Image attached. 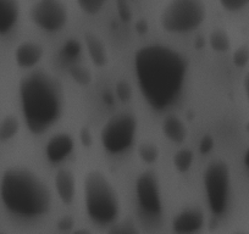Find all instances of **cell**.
<instances>
[{"label": "cell", "instance_id": "obj_2", "mask_svg": "<svg viewBox=\"0 0 249 234\" xmlns=\"http://www.w3.org/2000/svg\"><path fill=\"white\" fill-rule=\"evenodd\" d=\"M20 100L28 130L42 134L61 117L65 94L59 78L37 70L21 80Z\"/></svg>", "mask_w": 249, "mask_h": 234}, {"label": "cell", "instance_id": "obj_29", "mask_svg": "<svg viewBox=\"0 0 249 234\" xmlns=\"http://www.w3.org/2000/svg\"><path fill=\"white\" fill-rule=\"evenodd\" d=\"M213 148H214V138L209 134L204 135L199 142V151L202 154H209Z\"/></svg>", "mask_w": 249, "mask_h": 234}, {"label": "cell", "instance_id": "obj_34", "mask_svg": "<svg viewBox=\"0 0 249 234\" xmlns=\"http://www.w3.org/2000/svg\"><path fill=\"white\" fill-rule=\"evenodd\" d=\"M243 87H244V92H246V95H247V99H248V102H249V72L244 76Z\"/></svg>", "mask_w": 249, "mask_h": 234}, {"label": "cell", "instance_id": "obj_37", "mask_svg": "<svg viewBox=\"0 0 249 234\" xmlns=\"http://www.w3.org/2000/svg\"><path fill=\"white\" fill-rule=\"evenodd\" d=\"M246 131L249 133V121H248V122H247V125H246Z\"/></svg>", "mask_w": 249, "mask_h": 234}, {"label": "cell", "instance_id": "obj_32", "mask_svg": "<svg viewBox=\"0 0 249 234\" xmlns=\"http://www.w3.org/2000/svg\"><path fill=\"white\" fill-rule=\"evenodd\" d=\"M136 31H137L140 34H144L148 32V22L145 20H138L135 25Z\"/></svg>", "mask_w": 249, "mask_h": 234}, {"label": "cell", "instance_id": "obj_28", "mask_svg": "<svg viewBox=\"0 0 249 234\" xmlns=\"http://www.w3.org/2000/svg\"><path fill=\"white\" fill-rule=\"evenodd\" d=\"M221 6L227 11H238L248 5L247 0H221Z\"/></svg>", "mask_w": 249, "mask_h": 234}, {"label": "cell", "instance_id": "obj_23", "mask_svg": "<svg viewBox=\"0 0 249 234\" xmlns=\"http://www.w3.org/2000/svg\"><path fill=\"white\" fill-rule=\"evenodd\" d=\"M232 61L236 67H244L249 63V45L244 44L237 48L232 55Z\"/></svg>", "mask_w": 249, "mask_h": 234}, {"label": "cell", "instance_id": "obj_19", "mask_svg": "<svg viewBox=\"0 0 249 234\" xmlns=\"http://www.w3.org/2000/svg\"><path fill=\"white\" fill-rule=\"evenodd\" d=\"M195 160V155L190 149H181L174 155L172 162H174L175 168L181 173H184L191 168Z\"/></svg>", "mask_w": 249, "mask_h": 234}, {"label": "cell", "instance_id": "obj_9", "mask_svg": "<svg viewBox=\"0 0 249 234\" xmlns=\"http://www.w3.org/2000/svg\"><path fill=\"white\" fill-rule=\"evenodd\" d=\"M136 195L143 214L152 217L160 216L162 211L161 195L159 182L153 172L145 171L140 174L136 181Z\"/></svg>", "mask_w": 249, "mask_h": 234}, {"label": "cell", "instance_id": "obj_27", "mask_svg": "<svg viewBox=\"0 0 249 234\" xmlns=\"http://www.w3.org/2000/svg\"><path fill=\"white\" fill-rule=\"evenodd\" d=\"M116 9H117V15H119L120 20L124 23L131 22L133 17L132 9H131L130 4L127 1H124V0H120L116 1Z\"/></svg>", "mask_w": 249, "mask_h": 234}, {"label": "cell", "instance_id": "obj_17", "mask_svg": "<svg viewBox=\"0 0 249 234\" xmlns=\"http://www.w3.org/2000/svg\"><path fill=\"white\" fill-rule=\"evenodd\" d=\"M209 44L214 51L226 52L231 48V40L222 28H216L209 34Z\"/></svg>", "mask_w": 249, "mask_h": 234}, {"label": "cell", "instance_id": "obj_10", "mask_svg": "<svg viewBox=\"0 0 249 234\" xmlns=\"http://www.w3.org/2000/svg\"><path fill=\"white\" fill-rule=\"evenodd\" d=\"M204 212L198 207H187L177 214L172 221V229L176 234H196L204 227Z\"/></svg>", "mask_w": 249, "mask_h": 234}, {"label": "cell", "instance_id": "obj_3", "mask_svg": "<svg viewBox=\"0 0 249 234\" xmlns=\"http://www.w3.org/2000/svg\"><path fill=\"white\" fill-rule=\"evenodd\" d=\"M0 197L8 211L22 218L43 216L52 205L49 188L37 173L25 167H11L4 172Z\"/></svg>", "mask_w": 249, "mask_h": 234}, {"label": "cell", "instance_id": "obj_15", "mask_svg": "<svg viewBox=\"0 0 249 234\" xmlns=\"http://www.w3.org/2000/svg\"><path fill=\"white\" fill-rule=\"evenodd\" d=\"M20 5L14 0H0V34H6L16 25Z\"/></svg>", "mask_w": 249, "mask_h": 234}, {"label": "cell", "instance_id": "obj_6", "mask_svg": "<svg viewBox=\"0 0 249 234\" xmlns=\"http://www.w3.org/2000/svg\"><path fill=\"white\" fill-rule=\"evenodd\" d=\"M205 195L209 209L215 216H222L226 212L231 189V171L229 165L222 160L209 162L203 176Z\"/></svg>", "mask_w": 249, "mask_h": 234}, {"label": "cell", "instance_id": "obj_5", "mask_svg": "<svg viewBox=\"0 0 249 234\" xmlns=\"http://www.w3.org/2000/svg\"><path fill=\"white\" fill-rule=\"evenodd\" d=\"M207 8L198 0H176L167 4L160 15V25L169 33H187L204 22Z\"/></svg>", "mask_w": 249, "mask_h": 234}, {"label": "cell", "instance_id": "obj_1", "mask_svg": "<svg viewBox=\"0 0 249 234\" xmlns=\"http://www.w3.org/2000/svg\"><path fill=\"white\" fill-rule=\"evenodd\" d=\"M187 71L186 57L166 45H145L135 54L138 87L148 105L157 111H164L176 101Z\"/></svg>", "mask_w": 249, "mask_h": 234}, {"label": "cell", "instance_id": "obj_31", "mask_svg": "<svg viewBox=\"0 0 249 234\" xmlns=\"http://www.w3.org/2000/svg\"><path fill=\"white\" fill-rule=\"evenodd\" d=\"M72 226H73V219L69 216L62 217V218L57 222V228L61 229V231H69V229L72 228Z\"/></svg>", "mask_w": 249, "mask_h": 234}, {"label": "cell", "instance_id": "obj_26", "mask_svg": "<svg viewBox=\"0 0 249 234\" xmlns=\"http://www.w3.org/2000/svg\"><path fill=\"white\" fill-rule=\"evenodd\" d=\"M115 94L117 99L122 102H126L132 98V87L126 81H120L115 85Z\"/></svg>", "mask_w": 249, "mask_h": 234}, {"label": "cell", "instance_id": "obj_30", "mask_svg": "<svg viewBox=\"0 0 249 234\" xmlns=\"http://www.w3.org/2000/svg\"><path fill=\"white\" fill-rule=\"evenodd\" d=\"M80 140H81V143H82L83 147H86V148H89L90 145L93 144L92 133H90L89 128H88L87 126L82 127V130H81V132H80Z\"/></svg>", "mask_w": 249, "mask_h": 234}, {"label": "cell", "instance_id": "obj_25", "mask_svg": "<svg viewBox=\"0 0 249 234\" xmlns=\"http://www.w3.org/2000/svg\"><path fill=\"white\" fill-rule=\"evenodd\" d=\"M77 4L81 8V10L83 13L88 14V15H95L105 5V3L102 1V0H80Z\"/></svg>", "mask_w": 249, "mask_h": 234}, {"label": "cell", "instance_id": "obj_21", "mask_svg": "<svg viewBox=\"0 0 249 234\" xmlns=\"http://www.w3.org/2000/svg\"><path fill=\"white\" fill-rule=\"evenodd\" d=\"M69 75L80 85H88L92 82V73H90V71L87 67H83V66L77 65V64L76 65L73 64V65L69 67Z\"/></svg>", "mask_w": 249, "mask_h": 234}, {"label": "cell", "instance_id": "obj_7", "mask_svg": "<svg viewBox=\"0 0 249 234\" xmlns=\"http://www.w3.org/2000/svg\"><path fill=\"white\" fill-rule=\"evenodd\" d=\"M137 117L131 112H119L103 126L100 140L110 154H121L132 147L137 133Z\"/></svg>", "mask_w": 249, "mask_h": 234}, {"label": "cell", "instance_id": "obj_35", "mask_svg": "<svg viewBox=\"0 0 249 234\" xmlns=\"http://www.w3.org/2000/svg\"><path fill=\"white\" fill-rule=\"evenodd\" d=\"M72 234H92V232L88 231V229L81 228V229H76L75 232H72Z\"/></svg>", "mask_w": 249, "mask_h": 234}, {"label": "cell", "instance_id": "obj_22", "mask_svg": "<svg viewBox=\"0 0 249 234\" xmlns=\"http://www.w3.org/2000/svg\"><path fill=\"white\" fill-rule=\"evenodd\" d=\"M107 234H141V232L132 221L124 219L112 224Z\"/></svg>", "mask_w": 249, "mask_h": 234}, {"label": "cell", "instance_id": "obj_16", "mask_svg": "<svg viewBox=\"0 0 249 234\" xmlns=\"http://www.w3.org/2000/svg\"><path fill=\"white\" fill-rule=\"evenodd\" d=\"M162 133L165 134V137L172 143H176V144H181L186 140L187 134H188V131H187L186 125H184L183 121L177 117L176 115H169V116L162 121L161 125Z\"/></svg>", "mask_w": 249, "mask_h": 234}, {"label": "cell", "instance_id": "obj_33", "mask_svg": "<svg viewBox=\"0 0 249 234\" xmlns=\"http://www.w3.org/2000/svg\"><path fill=\"white\" fill-rule=\"evenodd\" d=\"M103 99H104L105 104H107V105L114 104V101H115L114 95H112L110 92H105L104 94H103Z\"/></svg>", "mask_w": 249, "mask_h": 234}, {"label": "cell", "instance_id": "obj_24", "mask_svg": "<svg viewBox=\"0 0 249 234\" xmlns=\"http://www.w3.org/2000/svg\"><path fill=\"white\" fill-rule=\"evenodd\" d=\"M81 50H82V47H81L78 40L69 39L68 42H65V44L62 45L61 54L64 57H68V59L72 60L80 55Z\"/></svg>", "mask_w": 249, "mask_h": 234}, {"label": "cell", "instance_id": "obj_8", "mask_svg": "<svg viewBox=\"0 0 249 234\" xmlns=\"http://www.w3.org/2000/svg\"><path fill=\"white\" fill-rule=\"evenodd\" d=\"M31 18L45 32H57L68 23V8L61 1L42 0L31 8Z\"/></svg>", "mask_w": 249, "mask_h": 234}, {"label": "cell", "instance_id": "obj_18", "mask_svg": "<svg viewBox=\"0 0 249 234\" xmlns=\"http://www.w3.org/2000/svg\"><path fill=\"white\" fill-rule=\"evenodd\" d=\"M20 131V123L15 116H6L0 122V142L13 139Z\"/></svg>", "mask_w": 249, "mask_h": 234}, {"label": "cell", "instance_id": "obj_13", "mask_svg": "<svg viewBox=\"0 0 249 234\" xmlns=\"http://www.w3.org/2000/svg\"><path fill=\"white\" fill-rule=\"evenodd\" d=\"M54 184L60 200L66 205L71 204L76 193V180L72 172L68 168L59 169L55 174Z\"/></svg>", "mask_w": 249, "mask_h": 234}, {"label": "cell", "instance_id": "obj_14", "mask_svg": "<svg viewBox=\"0 0 249 234\" xmlns=\"http://www.w3.org/2000/svg\"><path fill=\"white\" fill-rule=\"evenodd\" d=\"M85 43L86 48H87L88 55H89L90 60L98 67H103V66L107 65L109 61V56H107V50L104 43L99 39V37L94 34V33L86 32L85 33Z\"/></svg>", "mask_w": 249, "mask_h": 234}, {"label": "cell", "instance_id": "obj_38", "mask_svg": "<svg viewBox=\"0 0 249 234\" xmlns=\"http://www.w3.org/2000/svg\"><path fill=\"white\" fill-rule=\"evenodd\" d=\"M236 234H246V233H236Z\"/></svg>", "mask_w": 249, "mask_h": 234}, {"label": "cell", "instance_id": "obj_11", "mask_svg": "<svg viewBox=\"0 0 249 234\" xmlns=\"http://www.w3.org/2000/svg\"><path fill=\"white\" fill-rule=\"evenodd\" d=\"M73 147H75V143H73L72 137L70 134L59 133V134H55L47 143L45 155L50 162L57 164V162L64 161L70 156L71 152L73 151Z\"/></svg>", "mask_w": 249, "mask_h": 234}, {"label": "cell", "instance_id": "obj_4", "mask_svg": "<svg viewBox=\"0 0 249 234\" xmlns=\"http://www.w3.org/2000/svg\"><path fill=\"white\" fill-rule=\"evenodd\" d=\"M83 190L89 218L100 226L114 223L120 214V200L105 174L100 171L89 172L83 182Z\"/></svg>", "mask_w": 249, "mask_h": 234}, {"label": "cell", "instance_id": "obj_20", "mask_svg": "<svg viewBox=\"0 0 249 234\" xmlns=\"http://www.w3.org/2000/svg\"><path fill=\"white\" fill-rule=\"evenodd\" d=\"M159 148L153 143H143L138 148V156L145 164H154L159 159Z\"/></svg>", "mask_w": 249, "mask_h": 234}, {"label": "cell", "instance_id": "obj_12", "mask_svg": "<svg viewBox=\"0 0 249 234\" xmlns=\"http://www.w3.org/2000/svg\"><path fill=\"white\" fill-rule=\"evenodd\" d=\"M44 49L35 42H23L15 50V60L20 67L31 68L42 60Z\"/></svg>", "mask_w": 249, "mask_h": 234}, {"label": "cell", "instance_id": "obj_36", "mask_svg": "<svg viewBox=\"0 0 249 234\" xmlns=\"http://www.w3.org/2000/svg\"><path fill=\"white\" fill-rule=\"evenodd\" d=\"M243 162L244 165H246L247 168H249V149L247 150L246 154H244V157H243Z\"/></svg>", "mask_w": 249, "mask_h": 234}]
</instances>
